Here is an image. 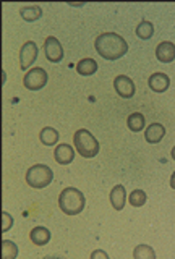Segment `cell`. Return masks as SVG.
I'll list each match as a JSON object with an SVG mask.
<instances>
[{
  "instance_id": "cell-1",
  "label": "cell",
  "mask_w": 175,
  "mask_h": 259,
  "mask_svg": "<svg viewBox=\"0 0 175 259\" xmlns=\"http://www.w3.org/2000/svg\"><path fill=\"white\" fill-rule=\"evenodd\" d=\"M98 54L106 60H118L128 52V44L126 40L115 34V32H102L94 40Z\"/></svg>"
},
{
  "instance_id": "cell-2",
  "label": "cell",
  "mask_w": 175,
  "mask_h": 259,
  "mask_svg": "<svg viewBox=\"0 0 175 259\" xmlns=\"http://www.w3.org/2000/svg\"><path fill=\"white\" fill-rule=\"evenodd\" d=\"M59 206L62 209L63 214L67 215H76L79 214L86 206V198L84 194L73 188V186H68V188L62 190L60 196H59Z\"/></svg>"
},
{
  "instance_id": "cell-3",
  "label": "cell",
  "mask_w": 175,
  "mask_h": 259,
  "mask_svg": "<svg viewBox=\"0 0 175 259\" xmlns=\"http://www.w3.org/2000/svg\"><path fill=\"white\" fill-rule=\"evenodd\" d=\"M73 144L79 156H83L84 159H91L99 154V143L88 130H76L73 135Z\"/></svg>"
},
{
  "instance_id": "cell-4",
  "label": "cell",
  "mask_w": 175,
  "mask_h": 259,
  "mask_svg": "<svg viewBox=\"0 0 175 259\" xmlns=\"http://www.w3.org/2000/svg\"><path fill=\"white\" fill-rule=\"evenodd\" d=\"M52 178H54L52 168L44 164H36L31 168H28L26 172V183L37 190L46 188L47 185H51Z\"/></svg>"
},
{
  "instance_id": "cell-5",
  "label": "cell",
  "mask_w": 175,
  "mask_h": 259,
  "mask_svg": "<svg viewBox=\"0 0 175 259\" xmlns=\"http://www.w3.org/2000/svg\"><path fill=\"white\" fill-rule=\"evenodd\" d=\"M47 71L41 67H36L33 70H29L25 78H23V84H25L26 89L29 91H39V89H42L46 84H47Z\"/></svg>"
},
{
  "instance_id": "cell-6",
  "label": "cell",
  "mask_w": 175,
  "mask_h": 259,
  "mask_svg": "<svg viewBox=\"0 0 175 259\" xmlns=\"http://www.w3.org/2000/svg\"><path fill=\"white\" fill-rule=\"evenodd\" d=\"M44 52L47 60L52 63H59L63 59V47L60 44V40L54 36H49L44 42Z\"/></svg>"
},
{
  "instance_id": "cell-7",
  "label": "cell",
  "mask_w": 175,
  "mask_h": 259,
  "mask_svg": "<svg viewBox=\"0 0 175 259\" xmlns=\"http://www.w3.org/2000/svg\"><path fill=\"white\" fill-rule=\"evenodd\" d=\"M37 52H39L37 46L33 42V40H28V42L23 44L21 52H20V68L28 70L37 59Z\"/></svg>"
},
{
  "instance_id": "cell-8",
  "label": "cell",
  "mask_w": 175,
  "mask_h": 259,
  "mask_svg": "<svg viewBox=\"0 0 175 259\" xmlns=\"http://www.w3.org/2000/svg\"><path fill=\"white\" fill-rule=\"evenodd\" d=\"M114 88H115L117 94L123 97V99H130V97L135 96V91H137V89H135L133 79L125 75H118L114 78Z\"/></svg>"
},
{
  "instance_id": "cell-9",
  "label": "cell",
  "mask_w": 175,
  "mask_h": 259,
  "mask_svg": "<svg viewBox=\"0 0 175 259\" xmlns=\"http://www.w3.org/2000/svg\"><path fill=\"white\" fill-rule=\"evenodd\" d=\"M54 157H55V160H57V164H60V165H68V164H71V162H73L75 151H73V148H71L70 144L62 143V144L57 146V148H55Z\"/></svg>"
},
{
  "instance_id": "cell-10",
  "label": "cell",
  "mask_w": 175,
  "mask_h": 259,
  "mask_svg": "<svg viewBox=\"0 0 175 259\" xmlns=\"http://www.w3.org/2000/svg\"><path fill=\"white\" fill-rule=\"evenodd\" d=\"M156 57L159 62L162 63H170L175 59V44L170 40H164V42H159L156 47Z\"/></svg>"
},
{
  "instance_id": "cell-11",
  "label": "cell",
  "mask_w": 175,
  "mask_h": 259,
  "mask_svg": "<svg viewBox=\"0 0 175 259\" xmlns=\"http://www.w3.org/2000/svg\"><path fill=\"white\" fill-rule=\"evenodd\" d=\"M148 84L151 88V91H154V93H164L170 86V78L167 76L165 73L157 71V73H153V75H151Z\"/></svg>"
},
{
  "instance_id": "cell-12",
  "label": "cell",
  "mask_w": 175,
  "mask_h": 259,
  "mask_svg": "<svg viewBox=\"0 0 175 259\" xmlns=\"http://www.w3.org/2000/svg\"><path fill=\"white\" fill-rule=\"evenodd\" d=\"M125 201H126V191L123 185H115L112 191H110V202H112V207L115 210H122L125 207Z\"/></svg>"
},
{
  "instance_id": "cell-13",
  "label": "cell",
  "mask_w": 175,
  "mask_h": 259,
  "mask_svg": "<svg viewBox=\"0 0 175 259\" xmlns=\"http://www.w3.org/2000/svg\"><path fill=\"white\" fill-rule=\"evenodd\" d=\"M165 135V128L161 123H151L146 130H145V138L146 141L151 144H156V143H161V140Z\"/></svg>"
},
{
  "instance_id": "cell-14",
  "label": "cell",
  "mask_w": 175,
  "mask_h": 259,
  "mask_svg": "<svg viewBox=\"0 0 175 259\" xmlns=\"http://www.w3.org/2000/svg\"><path fill=\"white\" fill-rule=\"evenodd\" d=\"M29 238H31V241H33L36 246H44L51 240V232L47 230L46 227L39 225V227H34V229L31 230Z\"/></svg>"
},
{
  "instance_id": "cell-15",
  "label": "cell",
  "mask_w": 175,
  "mask_h": 259,
  "mask_svg": "<svg viewBox=\"0 0 175 259\" xmlns=\"http://www.w3.org/2000/svg\"><path fill=\"white\" fill-rule=\"evenodd\" d=\"M76 71L83 76L94 75L98 71V62L94 59H83L76 63Z\"/></svg>"
},
{
  "instance_id": "cell-16",
  "label": "cell",
  "mask_w": 175,
  "mask_h": 259,
  "mask_svg": "<svg viewBox=\"0 0 175 259\" xmlns=\"http://www.w3.org/2000/svg\"><path fill=\"white\" fill-rule=\"evenodd\" d=\"M20 15L25 21H36L42 16V10L39 5H26L20 10Z\"/></svg>"
},
{
  "instance_id": "cell-17",
  "label": "cell",
  "mask_w": 175,
  "mask_h": 259,
  "mask_svg": "<svg viewBox=\"0 0 175 259\" xmlns=\"http://www.w3.org/2000/svg\"><path fill=\"white\" fill-rule=\"evenodd\" d=\"M39 140L46 146H54L55 143H59V132L52 126H46L39 133Z\"/></svg>"
},
{
  "instance_id": "cell-18",
  "label": "cell",
  "mask_w": 175,
  "mask_h": 259,
  "mask_svg": "<svg viewBox=\"0 0 175 259\" xmlns=\"http://www.w3.org/2000/svg\"><path fill=\"white\" fill-rule=\"evenodd\" d=\"M145 125H146V120L143 117V113H140V112H133L132 115L126 118V126L135 133L141 132V130L145 128Z\"/></svg>"
},
{
  "instance_id": "cell-19",
  "label": "cell",
  "mask_w": 175,
  "mask_h": 259,
  "mask_svg": "<svg viewBox=\"0 0 175 259\" xmlns=\"http://www.w3.org/2000/svg\"><path fill=\"white\" fill-rule=\"evenodd\" d=\"M133 259H156V253L148 245H138L133 249Z\"/></svg>"
},
{
  "instance_id": "cell-20",
  "label": "cell",
  "mask_w": 175,
  "mask_h": 259,
  "mask_svg": "<svg viewBox=\"0 0 175 259\" xmlns=\"http://www.w3.org/2000/svg\"><path fill=\"white\" fill-rule=\"evenodd\" d=\"M18 256V246L10 240L2 241V259H15Z\"/></svg>"
},
{
  "instance_id": "cell-21",
  "label": "cell",
  "mask_w": 175,
  "mask_h": 259,
  "mask_svg": "<svg viewBox=\"0 0 175 259\" xmlns=\"http://www.w3.org/2000/svg\"><path fill=\"white\" fill-rule=\"evenodd\" d=\"M154 34V26L151 21H141L138 26H137V36L140 39H149L151 36Z\"/></svg>"
},
{
  "instance_id": "cell-22",
  "label": "cell",
  "mask_w": 175,
  "mask_h": 259,
  "mask_svg": "<svg viewBox=\"0 0 175 259\" xmlns=\"http://www.w3.org/2000/svg\"><path fill=\"white\" fill-rule=\"evenodd\" d=\"M146 199H148V196H146V193L143 190H135L128 196V202L133 207H141L146 202Z\"/></svg>"
},
{
  "instance_id": "cell-23",
  "label": "cell",
  "mask_w": 175,
  "mask_h": 259,
  "mask_svg": "<svg viewBox=\"0 0 175 259\" xmlns=\"http://www.w3.org/2000/svg\"><path fill=\"white\" fill-rule=\"evenodd\" d=\"M2 217H4V227H2V232H7L9 229H12V225H13V219L10 214H7V212H2Z\"/></svg>"
},
{
  "instance_id": "cell-24",
  "label": "cell",
  "mask_w": 175,
  "mask_h": 259,
  "mask_svg": "<svg viewBox=\"0 0 175 259\" xmlns=\"http://www.w3.org/2000/svg\"><path fill=\"white\" fill-rule=\"evenodd\" d=\"M90 259H109V254L104 249H94L90 256Z\"/></svg>"
},
{
  "instance_id": "cell-25",
  "label": "cell",
  "mask_w": 175,
  "mask_h": 259,
  "mask_svg": "<svg viewBox=\"0 0 175 259\" xmlns=\"http://www.w3.org/2000/svg\"><path fill=\"white\" fill-rule=\"evenodd\" d=\"M170 186L175 190V172L172 174V177H170Z\"/></svg>"
},
{
  "instance_id": "cell-26",
  "label": "cell",
  "mask_w": 175,
  "mask_h": 259,
  "mask_svg": "<svg viewBox=\"0 0 175 259\" xmlns=\"http://www.w3.org/2000/svg\"><path fill=\"white\" fill-rule=\"evenodd\" d=\"M44 259H63V257H57V256H46Z\"/></svg>"
},
{
  "instance_id": "cell-27",
  "label": "cell",
  "mask_w": 175,
  "mask_h": 259,
  "mask_svg": "<svg viewBox=\"0 0 175 259\" xmlns=\"http://www.w3.org/2000/svg\"><path fill=\"white\" fill-rule=\"evenodd\" d=\"M170 154H172V159L175 160V146H173V148H172V152H170Z\"/></svg>"
}]
</instances>
